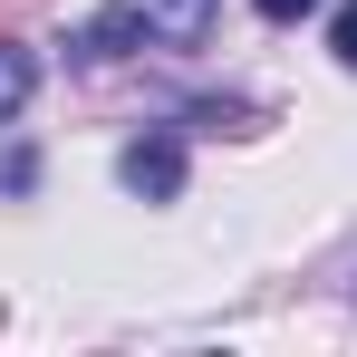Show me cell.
<instances>
[{
	"instance_id": "obj_1",
	"label": "cell",
	"mask_w": 357,
	"mask_h": 357,
	"mask_svg": "<svg viewBox=\"0 0 357 357\" xmlns=\"http://www.w3.org/2000/svg\"><path fill=\"white\" fill-rule=\"evenodd\" d=\"M183 183V145L174 135H155V145H126V193H145V203H174Z\"/></svg>"
},
{
	"instance_id": "obj_2",
	"label": "cell",
	"mask_w": 357,
	"mask_h": 357,
	"mask_svg": "<svg viewBox=\"0 0 357 357\" xmlns=\"http://www.w3.org/2000/svg\"><path fill=\"white\" fill-rule=\"evenodd\" d=\"M145 10V39H165V49H203L213 39V0H135Z\"/></svg>"
},
{
	"instance_id": "obj_3",
	"label": "cell",
	"mask_w": 357,
	"mask_h": 357,
	"mask_svg": "<svg viewBox=\"0 0 357 357\" xmlns=\"http://www.w3.org/2000/svg\"><path fill=\"white\" fill-rule=\"evenodd\" d=\"M135 39H145V10H135V0H126V10H107V20H87V29H77V39H68V49H77V59L97 68V59H126V49H135Z\"/></svg>"
},
{
	"instance_id": "obj_4",
	"label": "cell",
	"mask_w": 357,
	"mask_h": 357,
	"mask_svg": "<svg viewBox=\"0 0 357 357\" xmlns=\"http://www.w3.org/2000/svg\"><path fill=\"white\" fill-rule=\"evenodd\" d=\"M29 87H39L29 49H10V39H0V116H20V107H29Z\"/></svg>"
},
{
	"instance_id": "obj_5",
	"label": "cell",
	"mask_w": 357,
	"mask_h": 357,
	"mask_svg": "<svg viewBox=\"0 0 357 357\" xmlns=\"http://www.w3.org/2000/svg\"><path fill=\"white\" fill-rule=\"evenodd\" d=\"M328 49H338V68H357V0L338 10V20H328Z\"/></svg>"
},
{
	"instance_id": "obj_6",
	"label": "cell",
	"mask_w": 357,
	"mask_h": 357,
	"mask_svg": "<svg viewBox=\"0 0 357 357\" xmlns=\"http://www.w3.org/2000/svg\"><path fill=\"white\" fill-rule=\"evenodd\" d=\"M251 10H261V20H309L319 0H251Z\"/></svg>"
}]
</instances>
